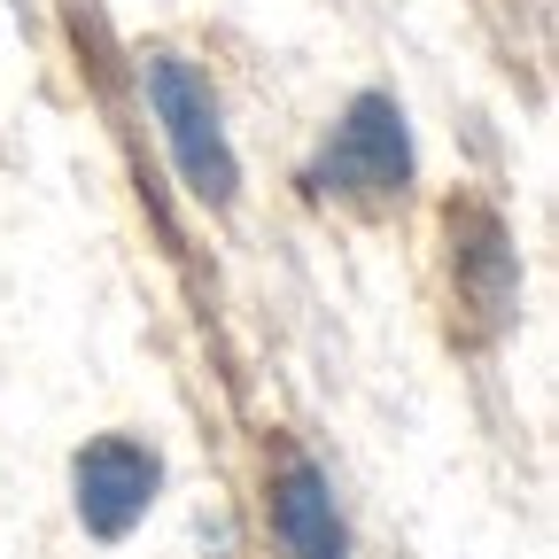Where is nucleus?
I'll list each match as a JSON object with an SVG mask.
<instances>
[{"instance_id": "39448f33", "label": "nucleus", "mask_w": 559, "mask_h": 559, "mask_svg": "<svg viewBox=\"0 0 559 559\" xmlns=\"http://www.w3.org/2000/svg\"><path fill=\"white\" fill-rule=\"evenodd\" d=\"M264 528L280 544V559H349V521L326 466L296 443L272 436L264 443Z\"/></svg>"}, {"instance_id": "f257e3e1", "label": "nucleus", "mask_w": 559, "mask_h": 559, "mask_svg": "<svg viewBox=\"0 0 559 559\" xmlns=\"http://www.w3.org/2000/svg\"><path fill=\"white\" fill-rule=\"evenodd\" d=\"M419 179V148H412V117L389 86H358L334 124L319 132V148L304 164V194L334 202V210H358V218H381V210H404Z\"/></svg>"}, {"instance_id": "20e7f679", "label": "nucleus", "mask_w": 559, "mask_h": 559, "mask_svg": "<svg viewBox=\"0 0 559 559\" xmlns=\"http://www.w3.org/2000/svg\"><path fill=\"white\" fill-rule=\"evenodd\" d=\"M164 498V451L148 436H86L79 459H70V513H79V528L94 544H124L140 521H148V506Z\"/></svg>"}, {"instance_id": "7ed1b4c3", "label": "nucleus", "mask_w": 559, "mask_h": 559, "mask_svg": "<svg viewBox=\"0 0 559 559\" xmlns=\"http://www.w3.org/2000/svg\"><path fill=\"white\" fill-rule=\"evenodd\" d=\"M443 241H451V311H459V334L466 342L506 334L513 311H521V249H513V226L489 202L459 194L443 210Z\"/></svg>"}, {"instance_id": "f03ea898", "label": "nucleus", "mask_w": 559, "mask_h": 559, "mask_svg": "<svg viewBox=\"0 0 559 559\" xmlns=\"http://www.w3.org/2000/svg\"><path fill=\"white\" fill-rule=\"evenodd\" d=\"M140 86H148V109H156V124H164V148H171L179 187H187L202 210H234V194H241V156H234L226 109H218V94H210L202 62L179 55V47H148V55H140Z\"/></svg>"}]
</instances>
